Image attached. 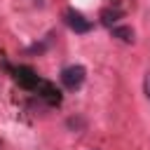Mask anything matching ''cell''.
Listing matches in <instances>:
<instances>
[{"instance_id": "obj_1", "label": "cell", "mask_w": 150, "mask_h": 150, "mask_svg": "<svg viewBox=\"0 0 150 150\" xmlns=\"http://www.w3.org/2000/svg\"><path fill=\"white\" fill-rule=\"evenodd\" d=\"M84 77H87V70L82 66H68V68L61 70V84L66 89H70V91L80 89L82 82H84Z\"/></svg>"}, {"instance_id": "obj_2", "label": "cell", "mask_w": 150, "mask_h": 150, "mask_svg": "<svg viewBox=\"0 0 150 150\" xmlns=\"http://www.w3.org/2000/svg\"><path fill=\"white\" fill-rule=\"evenodd\" d=\"M14 80H16L23 89H38V84L42 82V80L35 75V70L28 68V66H19V68H14Z\"/></svg>"}, {"instance_id": "obj_3", "label": "cell", "mask_w": 150, "mask_h": 150, "mask_svg": "<svg viewBox=\"0 0 150 150\" xmlns=\"http://www.w3.org/2000/svg\"><path fill=\"white\" fill-rule=\"evenodd\" d=\"M66 23L75 30V33H89L91 30V21L89 19H84V14H80V12H75V9H66Z\"/></svg>"}, {"instance_id": "obj_4", "label": "cell", "mask_w": 150, "mask_h": 150, "mask_svg": "<svg viewBox=\"0 0 150 150\" xmlns=\"http://www.w3.org/2000/svg\"><path fill=\"white\" fill-rule=\"evenodd\" d=\"M35 91H38V94H40V98H45L49 105H59V103H61V91H59L52 82H45V80H42V82L38 84V89H35Z\"/></svg>"}, {"instance_id": "obj_5", "label": "cell", "mask_w": 150, "mask_h": 150, "mask_svg": "<svg viewBox=\"0 0 150 150\" xmlns=\"http://www.w3.org/2000/svg\"><path fill=\"white\" fill-rule=\"evenodd\" d=\"M110 30H112V38H117L122 42H134V30L129 26H112Z\"/></svg>"}, {"instance_id": "obj_6", "label": "cell", "mask_w": 150, "mask_h": 150, "mask_svg": "<svg viewBox=\"0 0 150 150\" xmlns=\"http://www.w3.org/2000/svg\"><path fill=\"white\" fill-rule=\"evenodd\" d=\"M120 16H122V12H120V9H110V7H108V9H103V12H101V23L112 28V23H115Z\"/></svg>"}, {"instance_id": "obj_7", "label": "cell", "mask_w": 150, "mask_h": 150, "mask_svg": "<svg viewBox=\"0 0 150 150\" xmlns=\"http://www.w3.org/2000/svg\"><path fill=\"white\" fill-rule=\"evenodd\" d=\"M143 89H145V96H148V101H150V73H148L145 80H143Z\"/></svg>"}]
</instances>
